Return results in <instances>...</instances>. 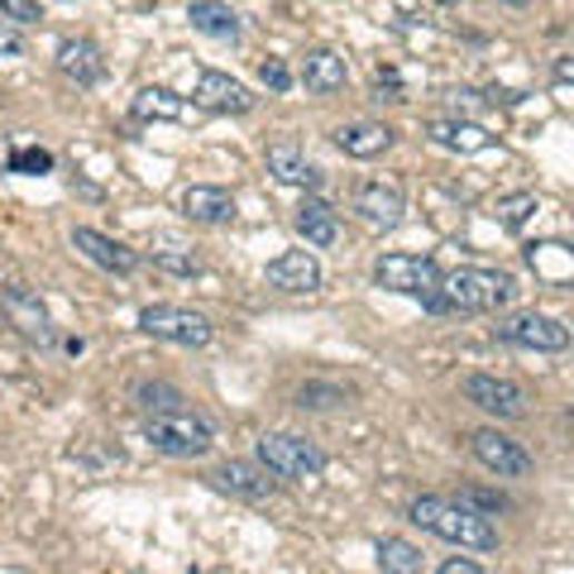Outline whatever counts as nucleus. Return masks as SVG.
Wrapping results in <instances>:
<instances>
[{
    "mask_svg": "<svg viewBox=\"0 0 574 574\" xmlns=\"http://www.w3.org/2000/svg\"><path fill=\"white\" fill-rule=\"evenodd\" d=\"M407 517L422 526V532L451 541V546H465V551H498L503 536L498 526H493L488 513H478V507H465V503H451V498H412Z\"/></svg>",
    "mask_w": 574,
    "mask_h": 574,
    "instance_id": "obj_1",
    "label": "nucleus"
},
{
    "mask_svg": "<svg viewBox=\"0 0 574 574\" xmlns=\"http://www.w3.org/2000/svg\"><path fill=\"white\" fill-rule=\"evenodd\" d=\"M513 278L498 268H455L441 274V287L426 297L430 311H459V316H478V311H498L513 301Z\"/></svg>",
    "mask_w": 574,
    "mask_h": 574,
    "instance_id": "obj_2",
    "label": "nucleus"
},
{
    "mask_svg": "<svg viewBox=\"0 0 574 574\" xmlns=\"http://www.w3.org/2000/svg\"><path fill=\"white\" fill-rule=\"evenodd\" d=\"M144 441L168 459H201L216 445L211 426H206L191 407H172V412H144Z\"/></svg>",
    "mask_w": 574,
    "mask_h": 574,
    "instance_id": "obj_3",
    "label": "nucleus"
},
{
    "mask_svg": "<svg viewBox=\"0 0 574 574\" xmlns=\"http://www.w3.org/2000/svg\"><path fill=\"white\" fill-rule=\"evenodd\" d=\"M259 465L274 478H316L326 474V451L297 430H268L259 436Z\"/></svg>",
    "mask_w": 574,
    "mask_h": 574,
    "instance_id": "obj_4",
    "label": "nucleus"
},
{
    "mask_svg": "<svg viewBox=\"0 0 574 574\" xmlns=\"http://www.w3.org/2000/svg\"><path fill=\"white\" fill-rule=\"evenodd\" d=\"M139 330L154 335V340H168V345H187V349H201L211 345V321L191 307H172V301H154V307L139 311Z\"/></svg>",
    "mask_w": 574,
    "mask_h": 574,
    "instance_id": "obj_5",
    "label": "nucleus"
},
{
    "mask_svg": "<svg viewBox=\"0 0 574 574\" xmlns=\"http://www.w3.org/2000/svg\"><path fill=\"white\" fill-rule=\"evenodd\" d=\"M374 278H378V287H388V293L426 301L441 287V268H436V259H426V254H383L374 264Z\"/></svg>",
    "mask_w": 574,
    "mask_h": 574,
    "instance_id": "obj_6",
    "label": "nucleus"
},
{
    "mask_svg": "<svg viewBox=\"0 0 574 574\" xmlns=\"http://www.w3.org/2000/svg\"><path fill=\"white\" fill-rule=\"evenodd\" d=\"M493 335L517 349H536V355H561L570 349V326L555 321V316H541V311H522V316H503Z\"/></svg>",
    "mask_w": 574,
    "mask_h": 574,
    "instance_id": "obj_7",
    "label": "nucleus"
},
{
    "mask_svg": "<svg viewBox=\"0 0 574 574\" xmlns=\"http://www.w3.org/2000/svg\"><path fill=\"white\" fill-rule=\"evenodd\" d=\"M469 451H474L478 465H484L488 474H498V478H526L536 469V459L526 455V445H517L513 436H503L498 426H478L469 436Z\"/></svg>",
    "mask_w": 574,
    "mask_h": 574,
    "instance_id": "obj_8",
    "label": "nucleus"
},
{
    "mask_svg": "<svg viewBox=\"0 0 574 574\" xmlns=\"http://www.w3.org/2000/svg\"><path fill=\"white\" fill-rule=\"evenodd\" d=\"M465 403H474L478 412H488V417H498V422L526 417V393L513 378H498V374H469L465 378Z\"/></svg>",
    "mask_w": 574,
    "mask_h": 574,
    "instance_id": "obj_9",
    "label": "nucleus"
},
{
    "mask_svg": "<svg viewBox=\"0 0 574 574\" xmlns=\"http://www.w3.org/2000/svg\"><path fill=\"white\" fill-rule=\"evenodd\" d=\"M0 316H6L24 340H53V321H48V307L34 287H24V283L0 287Z\"/></svg>",
    "mask_w": 574,
    "mask_h": 574,
    "instance_id": "obj_10",
    "label": "nucleus"
},
{
    "mask_svg": "<svg viewBox=\"0 0 574 574\" xmlns=\"http://www.w3.org/2000/svg\"><path fill=\"white\" fill-rule=\"evenodd\" d=\"M197 106L211 110V116H249V110H254V91L245 82H235L230 72L206 68L197 77Z\"/></svg>",
    "mask_w": 574,
    "mask_h": 574,
    "instance_id": "obj_11",
    "label": "nucleus"
},
{
    "mask_svg": "<svg viewBox=\"0 0 574 574\" xmlns=\"http://www.w3.org/2000/svg\"><path fill=\"white\" fill-rule=\"evenodd\" d=\"M264 278H268V287H278V293L301 297V293L321 287V264H316V254H307V249H283L278 259H268Z\"/></svg>",
    "mask_w": 574,
    "mask_h": 574,
    "instance_id": "obj_12",
    "label": "nucleus"
},
{
    "mask_svg": "<svg viewBox=\"0 0 574 574\" xmlns=\"http://www.w3.org/2000/svg\"><path fill=\"white\" fill-rule=\"evenodd\" d=\"M355 211H359L364 226L393 230V226H403L407 197H403V187H397V182H364V187L355 191Z\"/></svg>",
    "mask_w": 574,
    "mask_h": 574,
    "instance_id": "obj_13",
    "label": "nucleus"
},
{
    "mask_svg": "<svg viewBox=\"0 0 574 574\" xmlns=\"http://www.w3.org/2000/svg\"><path fill=\"white\" fill-rule=\"evenodd\" d=\"M72 249L82 254V259H91L96 268H106V274H135L139 268V254L130 245H120V239H110L101 230H91V226H77L72 230Z\"/></svg>",
    "mask_w": 574,
    "mask_h": 574,
    "instance_id": "obj_14",
    "label": "nucleus"
},
{
    "mask_svg": "<svg viewBox=\"0 0 574 574\" xmlns=\"http://www.w3.org/2000/svg\"><path fill=\"white\" fill-rule=\"evenodd\" d=\"M211 484L230 498H245V503H264L274 493V478H268L264 465H249V459H226L220 469H211Z\"/></svg>",
    "mask_w": 574,
    "mask_h": 574,
    "instance_id": "obj_15",
    "label": "nucleus"
},
{
    "mask_svg": "<svg viewBox=\"0 0 574 574\" xmlns=\"http://www.w3.org/2000/svg\"><path fill=\"white\" fill-rule=\"evenodd\" d=\"M426 139L441 144V149H451V154H484V149H493V144H498V135H488L484 125L459 120V116L426 120Z\"/></svg>",
    "mask_w": 574,
    "mask_h": 574,
    "instance_id": "obj_16",
    "label": "nucleus"
},
{
    "mask_svg": "<svg viewBox=\"0 0 574 574\" xmlns=\"http://www.w3.org/2000/svg\"><path fill=\"white\" fill-rule=\"evenodd\" d=\"M182 216L197 220V226H230L235 220V191L230 187H211L197 182L182 191Z\"/></svg>",
    "mask_w": 574,
    "mask_h": 574,
    "instance_id": "obj_17",
    "label": "nucleus"
},
{
    "mask_svg": "<svg viewBox=\"0 0 574 574\" xmlns=\"http://www.w3.org/2000/svg\"><path fill=\"white\" fill-rule=\"evenodd\" d=\"M301 87H307L311 96H335V91H345L349 82V68H345V58L335 53V48H311L307 58H301Z\"/></svg>",
    "mask_w": 574,
    "mask_h": 574,
    "instance_id": "obj_18",
    "label": "nucleus"
},
{
    "mask_svg": "<svg viewBox=\"0 0 574 574\" xmlns=\"http://www.w3.org/2000/svg\"><path fill=\"white\" fill-rule=\"evenodd\" d=\"M58 72L77 87H96L106 77V58L91 39H62L58 43Z\"/></svg>",
    "mask_w": 574,
    "mask_h": 574,
    "instance_id": "obj_19",
    "label": "nucleus"
},
{
    "mask_svg": "<svg viewBox=\"0 0 574 574\" xmlns=\"http://www.w3.org/2000/svg\"><path fill=\"white\" fill-rule=\"evenodd\" d=\"M264 164L268 172L283 182V187H316L321 182V168L311 164L307 154H301V144H268V154H264Z\"/></svg>",
    "mask_w": 574,
    "mask_h": 574,
    "instance_id": "obj_20",
    "label": "nucleus"
},
{
    "mask_svg": "<svg viewBox=\"0 0 574 574\" xmlns=\"http://www.w3.org/2000/svg\"><path fill=\"white\" fill-rule=\"evenodd\" d=\"M393 130L388 125H378V120H349L335 130V149L349 154V158H378V154H388L393 149Z\"/></svg>",
    "mask_w": 574,
    "mask_h": 574,
    "instance_id": "obj_21",
    "label": "nucleus"
},
{
    "mask_svg": "<svg viewBox=\"0 0 574 574\" xmlns=\"http://www.w3.org/2000/svg\"><path fill=\"white\" fill-rule=\"evenodd\" d=\"M187 20H191V29H197V34H206V39H220V43L239 39V14L226 6V0H191V6H187Z\"/></svg>",
    "mask_w": 574,
    "mask_h": 574,
    "instance_id": "obj_22",
    "label": "nucleus"
},
{
    "mask_svg": "<svg viewBox=\"0 0 574 574\" xmlns=\"http://www.w3.org/2000/svg\"><path fill=\"white\" fill-rule=\"evenodd\" d=\"M297 230L307 235V245L330 249L335 239H340V216H335V206H330V201L307 197V201L297 206Z\"/></svg>",
    "mask_w": 574,
    "mask_h": 574,
    "instance_id": "obj_23",
    "label": "nucleus"
},
{
    "mask_svg": "<svg viewBox=\"0 0 574 574\" xmlns=\"http://www.w3.org/2000/svg\"><path fill=\"white\" fill-rule=\"evenodd\" d=\"M130 110H135V120H172V125L191 116L182 96H172L168 87H144L130 101Z\"/></svg>",
    "mask_w": 574,
    "mask_h": 574,
    "instance_id": "obj_24",
    "label": "nucleus"
},
{
    "mask_svg": "<svg viewBox=\"0 0 574 574\" xmlns=\"http://www.w3.org/2000/svg\"><path fill=\"white\" fill-rule=\"evenodd\" d=\"M378 570H388V574H417L422 570V551L412 546V541H403V536H383L378 541Z\"/></svg>",
    "mask_w": 574,
    "mask_h": 574,
    "instance_id": "obj_25",
    "label": "nucleus"
},
{
    "mask_svg": "<svg viewBox=\"0 0 574 574\" xmlns=\"http://www.w3.org/2000/svg\"><path fill=\"white\" fill-rule=\"evenodd\" d=\"M536 211H541L536 191H507V197L493 201V220H498V226H507V230H522Z\"/></svg>",
    "mask_w": 574,
    "mask_h": 574,
    "instance_id": "obj_26",
    "label": "nucleus"
},
{
    "mask_svg": "<svg viewBox=\"0 0 574 574\" xmlns=\"http://www.w3.org/2000/svg\"><path fill=\"white\" fill-rule=\"evenodd\" d=\"M345 403H349V393L335 388V383H301L297 388V407H307V412H335Z\"/></svg>",
    "mask_w": 574,
    "mask_h": 574,
    "instance_id": "obj_27",
    "label": "nucleus"
},
{
    "mask_svg": "<svg viewBox=\"0 0 574 574\" xmlns=\"http://www.w3.org/2000/svg\"><path fill=\"white\" fill-rule=\"evenodd\" d=\"M135 397H139V407H144V412H172V407H187V397L172 388V383H139Z\"/></svg>",
    "mask_w": 574,
    "mask_h": 574,
    "instance_id": "obj_28",
    "label": "nucleus"
},
{
    "mask_svg": "<svg viewBox=\"0 0 574 574\" xmlns=\"http://www.w3.org/2000/svg\"><path fill=\"white\" fill-rule=\"evenodd\" d=\"M154 264L164 268V274H178V278H191V274H201V259L191 249H178V245H168V249H154Z\"/></svg>",
    "mask_w": 574,
    "mask_h": 574,
    "instance_id": "obj_29",
    "label": "nucleus"
},
{
    "mask_svg": "<svg viewBox=\"0 0 574 574\" xmlns=\"http://www.w3.org/2000/svg\"><path fill=\"white\" fill-rule=\"evenodd\" d=\"M10 172H24V178H43V172H53V154L48 149H14L10 154Z\"/></svg>",
    "mask_w": 574,
    "mask_h": 574,
    "instance_id": "obj_30",
    "label": "nucleus"
},
{
    "mask_svg": "<svg viewBox=\"0 0 574 574\" xmlns=\"http://www.w3.org/2000/svg\"><path fill=\"white\" fill-rule=\"evenodd\" d=\"M0 20L6 24H39L43 20V6L39 0H0Z\"/></svg>",
    "mask_w": 574,
    "mask_h": 574,
    "instance_id": "obj_31",
    "label": "nucleus"
},
{
    "mask_svg": "<svg viewBox=\"0 0 574 574\" xmlns=\"http://www.w3.org/2000/svg\"><path fill=\"white\" fill-rule=\"evenodd\" d=\"M455 503H465V507H478V513H498V507H507L503 493H493V488H459V498Z\"/></svg>",
    "mask_w": 574,
    "mask_h": 574,
    "instance_id": "obj_32",
    "label": "nucleus"
},
{
    "mask_svg": "<svg viewBox=\"0 0 574 574\" xmlns=\"http://www.w3.org/2000/svg\"><path fill=\"white\" fill-rule=\"evenodd\" d=\"M29 48H24V34H20V24H0V62H14V58H24Z\"/></svg>",
    "mask_w": 574,
    "mask_h": 574,
    "instance_id": "obj_33",
    "label": "nucleus"
},
{
    "mask_svg": "<svg viewBox=\"0 0 574 574\" xmlns=\"http://www.w3.org/2000/svg\"><path fill=\"white\" fill-rule=\"evenodd\" d=\"M259 77H264V87H268V91H287V87H293V72H287V62H283V58H268L264 68H259Z\"/></svg>",
    "mask_w": 574,
    "mask_h": 574,
    "instance_id": "obj_34",
    "label": "nucleus"
},
{
    "mask_svg": "<svg viewBox=\"0 0 574 574\" xmlns=\"http://www.w3.org/2000/svg\"><path fill=\"white\" fill-rule=\"evenodd\" d=\"M441 574H484V565L469 561V555H455V561H445Z\"/></svg>",
    "mask_w": 574,
    "mask_h": 574,
    "instance_id": "obj_35",
    "label": "nucleus"
},
{
    "mask_svg": "<svg viewBox=\"0 0 574 574\" xmlns=\"http://www.w3.org/2000/svg\"><path fill=\"white\" fill-rule=\"evenodd\" d=\"M570 77H574V62H570V58H561V62H555V87L565 91V87H570Z\"/></svg>",
    "mask_w": 574,
    "mask_h": 574,
    "instance_id": "obj_36",
    "label": "nucleus"
},
{
    "mask_svg": "<svg viewBox=\"0 0 574 574\" xmlns=\"http://www.w3.org/2000/svg\"><path fill=\"white\" fill-rule=\"evenodd\" d=\"M507 6H532V0H507Z\"/></svg>",
    "mask_w": 574,
    "mask_h": 574,
    "instance_id": "obj_37",
    "label": "nucleus"
},
{
    "mask_svg": "<svg viewBox=\"0 0 574 574\" xmlns=\"http://www.w3.org/2000/svg\"><path fill=\"white\" fill-rule=\"evenodd\" d=\"M436 6H459V0H436Z\"/></svg>",
    "mask_w": 574,
    "mask_h": 574,
    "instance_id": "obj_38",
    "label": "nucleus"
}]
</instances>
